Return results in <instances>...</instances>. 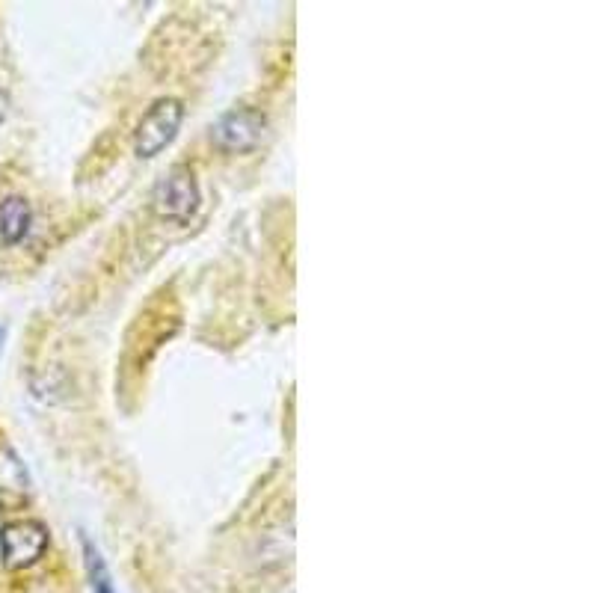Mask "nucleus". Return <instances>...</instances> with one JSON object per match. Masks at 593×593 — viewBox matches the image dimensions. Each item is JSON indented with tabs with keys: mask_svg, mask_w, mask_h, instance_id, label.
<instances>
[{
	"mask_svg": "<svg viewBox=\"0 0 593 593\" xmlns=\"http://www.w3.org/2000/svg\"><path fill=\"white\" fill-rule=\"evenodd\" d=\"M33 211L24 196H6L0 202V241L3 244H21L30 232Z\"/></svg>",
	"mask_w": 593,
	"mask_h": 593,
	"instance_id": "nucleus-6",
	"label": "nucleus"
},
{
	"mask_svg": "<svg viewBox=\"0 0 593 593\" xmlns=\"http://www.w3.org/2000/svg\"><path fill=\"white\" fill-rule=\"evenodd\" d=\"M152 202H155V211L161 220L187 223L199 211V202H202L199 181H196L193 170L187 164H175L172 170L164 172V178L155 187Z\"/></svg>",
	"mask_w": 593,
	"mask_h": 593,
	"instance_id": "nucleus-1",
	"label": "nucleus"
},
{
	"mask_svg": "<svg viewBox=\"0 0 593 593\" xmlns=\"http://www.w3.org/2000/svg\"><path fill=\"white\" fill-rule=\"evenodd\" d=\"M181 119H184V104L178 98H158L146 116L140 119L137 125V134H134V152L140 158H155L161 155L181 128Z\"/></svg>",
	"mask_w": 593,
	"mask_h": 593,
	"instance_id": "nucleus-3",
	"label": "nucleus"
},
{
	"mask_svg": "<svg viewBox=\"0 0 593 593\" xmlns=\"http://www.w3.org/2000/svg\"><path fill=\"white\" fill-rule=\"evenodd\" d=\"M30 502V475L21 457L0 445V510H21Z\"/></svg>",
	"mask_w": 593,
	"mask_h": 593,
	"instance_id": "nucleus-5",
	"label": "nucleus"
},
{
	"mask_svg": "<svg viewBox=\"0 0 593 593\" xmlns=\"http://www.w3.org/2000/svg\"><path fill=\"white\" fill-rule=\"evenodd\" d=\"M51 534L39 519H15L0 528V561L6 570H27L48 552Z\"/></svg>",
	"mask_w": 593,
	"mask_h": 593,
	"instance_id": "nucleus-2",
	"label": "nucleus"
},
{
	"mask_svg": "<svg viewBox=\"0 0 593 593\" xmlns=\"http://www.w3.org/2000/svg\"><path fill=\"white\" fill-rule=\"evenodd\" d=\"M81 546H84V567H86V576H89L92 591L116 593V588H113V576H110V570H107V561H104L101 549H98L86 534L81 537Z\"/></svg>",
	"mask_w": 593,
	"mask_h": 593,
	"instance_id": "nucleus-7",
	"label": "nucleus"
},
{
	"mask_svg": "<svg viewBox=\"0 0 593 593\" xmlns=\"http://www.w3.org/2000/svg\"><path fill=\"white\" fill-rule=\"evenodd\" d=\"M267 131V116L258 107H235L214 125V143L223 152H253Z\"/></svg>",
	"mask_w": 593,
	"mask_h": 593,
	"instance_id": "nucleus-4",
	"label": "nucleus"
}]
</instances>
